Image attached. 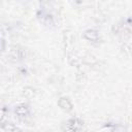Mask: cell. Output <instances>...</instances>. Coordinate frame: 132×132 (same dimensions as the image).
Listing matches in <instances>:
<instances>
[{
	"label": "cell",
	"mask_w": 132,
	"mask_h": 132,
	"mask_svg": "<svg viewBox=\"0 0 132 132\" xmlns=\"http://www.w3.org/2000/svg\"><path fill=\"white\" fill-rule=\"evenodd\" d=\"M85 37L88 39V40H91V41H96L98 39V33L94 30H88L86 31L85 33Z\"/></svg>",
	"instance_id": "cell-1"
},
{
	"label": "cell",
	"mask_w": 132,
	"mask_h": 132,
	"mask_svg": "<svg viewBox=\"0 0 132 132\" xmlns=\"http://www.w3.org/2000/svg\"><path fill=\"white\" fill-rule=\"evenodd\" d=\"M24 94H25L27 97H31V96L33 95V90H32V89H30V88H27V89H25Z\"/></svg>",
	"instance_id": "cell-4"
},
{
	"label": "cell",
	"mask_w": 132,
	"mask_h": 132,
	"mask_svg": "<svg viewBox=\"0 0 132 132\" xmlns=\"http://www.w3.org/2000/svg\"><path fill=\"white\" fill-rule=\"evenodd\" d=\"M15 112H16L19 116L24 117V116H26V114L28 113V108H27L26 106H19V107H16Z\"/></svg>",
	"instance_id": "cell-3"
},
{
	"label": "cell",
	"mask_w": 132,
	"mask_h": 132,
	"mask_svg": "<svg viewBox=\"0 0 132 132\" xmlns=\"http://www.w3.org/2000/svg\"><path fill=\"white\" fill-rule=\"evenodd\" d=\"M59 105H60L63 109H67V110H70L71 107H72L71 103H70L69 100L66 99V98H61V99L59 100Z\"/></svg>",
	"instance_id": "cell-2"
}]
</instances>
